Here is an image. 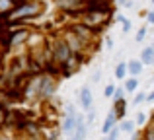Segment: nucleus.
I'll list each match as a JSON object with an SVG mask.
<instances>
[{
  "label": "nucleus",
  "instance_id": "2",
  "mask_svg": "<svg viewBox=\"0 0 154 140\" xmlns=\"http://www.w3.org/2000/svg\"><path fill=\"white\" fill-rule=\"evenodd\" d=\"M51 57H53V61H55L60 68H63V66L70 61L72 51L68 49V45H66V41H64V39H57V41L53 43V47H51Z\"/></svg>",
  "mask_w": 154,
  "mask_h": 140
},
{
  "label": "nucleus",
  "instance_id": "25",
  "mask_svg": "<svg viewBox=\"0 0 154 140\" xmlns=\"http://www.w3.org/2000/svg\"><path fill=\"white\" fill-rule=\"evenodd\" d=\"M105 47H107V49H113V39H111V37L105 39Z\"/></svg>",
  "mask_w": 154,
  "mask_h": 140
},
{
  "label": "nucleus",
  "instance_id": "18",
  "mask_svg": "<svg viewBox=\"0 0 154 140\" xmlns=\"http://www.w3.org/2000/svg\"><path fill=\"white\" fill-rule=\"evenodd\" d=\"M119 129L123 130V133H133V130H135V123L133 121H123L119 125Z\"/></svg>",
  "mask_w": 154,
  "mask_h": 140
},
{
  "label": "nucleus",
  "instance_id": "9",
  "mask_svg": "<svg viewBox=\"0 0 154 140\" xmlns=\"http://www.w3.org/2000/svg\"><path fill=\"white\" fill-rule=\"evenodd\" d=\"M143 68H144V64L140 61H129V64H127V76H135V78H139V76L143 74Z\"/></svg>",
  "mask_w": 154,
  "mask_h": 140
},
{
  "label": "nucleus",
  "instance_id": "11",
  "mask_svg": "<svg viewBox=\"0 0 154 140\" xmlns=\"http://www.w3.org/2000/svg\"><path fill=\"white\" fill-rule=\"evenodd\" d=\"M37 91H39V76L27 84V88H26L23 94H26V97H33V95H37Z\"/></svg>",
  "mask_w": 154,
  "mask_h": 140
},
{
  "label": "nucleus",
  "instance_id": "22",
  "mask_svg": "<svg viewBox=\"0 0 154 140\" xmlns=\"http://www.w3.org/2000/svg\"><path fill=\"white\" fill-rule=\"evenodd\" d=\"M144 91H139V94L135 95V105H139V103H144Z\"/></svg>",
  "mask_w": 154,
  "mask_h": 140
},
{
  "label": "nucleus",
  "instance_id": "28",
  "mask_svg": "<svg viewBox=\"0 0 154 140\" xmlns=\"http://www.w3.org/2000/svg\"><path fill=\"white\" fill-rule=\"evenodd\" d=\"M4 76V64H2V61H0V78Z\"/></svg>",
  "mask_w": 154,
  "mask_h": 140
},
{
  "label": "nucleus",
  "instance_id": "4",
  "mask_svg": "<svg viewBox=\"0 0 154 140\" xmlns=\"http://www.w3.org/2000/svg\"><path fill=\"white\" fill-rule=\"evenodd\" d=\"M63 39L66 41V45H68V49L72 51V55H82L84 51H86V47H88L86 43H84L82 39H80L72 29H68L66 33H64V37H63Z\"/></svg>",
  "mask_w": 154,
  "mask_h": 140
},
{
  "label": "nucleus",
  "instance_id": "12",
  "mask_svg": "<svg viewBox=\"0 0 154 140\" xmlns=\"http://www.w3.org/2000/svg\"><path fill=\"white\" fill-rule=\"evenodd\" d=\"M115 121H117V115H115V111H111V113L105 117V121H103V125H102V133L105 134L109 129H111L113 125H115Z\"/></svg>",
  "mask_w": 154,
  "mask_h": 140
},
{
  "label": "nucleus",
  "instance_id": "3",
  "mask_svg": "<svg viewBox=\"0 0 154 140\" xmlns=\"http://www.w3.org/2000/svg\"><path fill=\"white\" fill-rule=\"evenodd\" d=\"M55 91H57V82H55V78L49 74H43V76H39V91H37V95L41 99H51L53 95H55Z\"/></svg>",
  "mask_w": 154,
  "mask_h": 140
},
{
  "label": "nucleus",
  "instance_id": "16",
  "mask_svg": "<svg viewBox=\"0 0 154 140\" xmlns=\"http://www.w3.org/2000/svg\"><path fill=\"white\" fill-rule=\"evenodd\" d=\"M125 76H127V64H125V62H119V64L115 66V78L123 80Z\"/></svg>",
  "mask_w": 154,
  "mask_h": 140
},
{
  "label": "nucleus",
  "instance_id": "19",
  "mask_svg": "<svg viewBox=\"0 0 154 140\" xmlns=\"http://www.w3.org/2000/svg\"><path fill=\"white\" fill-rule=\"evenodd\" d=\"M144 37H146V27H140V29L137 31V35H135L137 43H143V41H144Z\"/></svg>",
  "mask_w": 154,
  "mask_h": 140
},
{
  "label": "nucleus",
  "instance_id": "6",
  "mask_svg": "<svg viewBox=\"0 0 154 140\" xmlns=\"http://www.w3.org/2000/svg\"><path fill=\"white\" fill-rule=\"evenodd\" d=\"M31 37V31L29 29H14L12 31V35L8 37V45L12 47V49H16V47H22L23 43H27V39Z\"/></svg>",
  "mask_w": 154,
  "mask_h": 140
},
{
  "label": "nucleus",
  "instance_id": "10",
  "mask_svg": "<svg viewBox=\"0 0 154 140\" xmlns=\"http://www.w3.org/2000/svg\"><path fill=\"white\" fill-rule=\"evenodd\" d=\"M140 62H143L144 66H152L154 64V47L143 49V53H140Z\"/></svg>",
  "mask_w": 154,
  "mask_h": 140
},
{
  "label": "nucleus",
  "instance_id": "8",
  "mask_svg": "<svg viewBox=\"0 0 154 140\" xmlns=\"http://www.w3.org/2000/svg\"><path fill=\"white\" fill-rule=\"evenodd\" d=\"M92 101H94V97H92V90L88 86H84L82 90H80V103H82L84 111H90Z\"/></svg>",
  "mask_w": 154,
  "mask_h": 140
},
{
  "label": "nucleus",
  "instance_id": "24",
  "mask_svg": "<svg viewBox=\"0 0 154 140\" xmlns=\"http://www.w3.org/2000/svg\"><path fill=\"white\" fill-rule=\"evenodd\" d=\"M86 119H88V121H86V125H88V127H90V125H94V119H96V113H94V111H92V113H88V117H86Z\"/></svg>",
  "mask_w": 154,
  "mask_h": 140
},
{
  "label": "nucleus",
  "instance_id": "14",
  "mask_svg": "<svg viewBox=\"0 0 154 140\" xmlns=\"http://www.w3.org/2000/svg\"><path fill=\"white\" fill-rule=\"evenodd\" d=\"M74 123H76V115H66L63 121V133H72Z\"/></svg>",
  "mask_w": 154,
  "mask_h": 140
},
{
  "label": "nucleus",
  "instance_id": "17",
  "mask_svg": "<svg viewBox=\"0 0 154 140\" xmlns=\"http://www.w3.org/2000/svg\"><path fill=\"white\" fill-rule=\"evenodd\" d=\"M117 22H121V25H123V33H129V31H131V22H129L127 18H125V16H117Z\"/></svg>",
  "mask_w": 154,
  "mask_h": 140
},
{
  "label": "nucleus",
  "instance_id": "26",
  "mask_svg": "<svg viewBox=\"0 0 154 140\" xmlns=\"http://www.w3.org/2000/svg\"><path fill=\"white\" fill-rule=\"evenodd\" d=\"M146 19H148V23H154V12H148V14H146Z\"/></svg>",
  "mask_w": 154,
  "mask_h": 140
},
{
  "label": "nucleus",
  "instance_id": "23",
  "mask_svg": "<svg viewBox=\"0 0 154 140\" xmlns=\"http://www.w3.org/2000/svg\"><path fill=\"white\" fill-rule=\"evenodd\" d=\"M144 121H146V115L144 113H137V123H139V125H144Z\"/></svg>",
  "mask_w": 154,
  "mask_h": 140
},
{
  "label": "nucleus",
  "instance_id": "21",
  "mask_svg": "<svg viewBox=\"0 0 154 140\" xmlns=\"http://www.w3.org/2000/svg\"><path fill=\"white\" fill-rule=\"evenodd\" d=\"M113 90H115V86H113V84H107V86H105V90H103V95H105V97H111Z\"/></svg>",
  "mask_w": 154,
  "mask_h": 140
},
{
  "label": "nucleus",
  "instance_id": "20",
  "mask_svg": "<svg viewBox=\"0 0 154 140\" xmlns=\"http://www.w3.org/2000/svg\"><path fill=\"white\" fill-rule=\"evenodd\" d=\"M123 95H125L123 88H115V90H113V94H111V97H113V99H115V101H117V99H121V97H123Z\"/></svg>",
  "mask_w": 154,
  "mask_h": 140
},
{
  "label": "nucleus",
  "instance_id": "5",
  "mask_svg": "<svg viewBox=\"0 0 154 140\" xmlns=\"http://www.w3.org/2000/svg\"><path fill=\"white\" fill-rule=\"evenodd\" d=\"M57 6L68 14H82L86 10V0H57Z\"/></svg>",
  "mask_w": 154,
  "mask_h": 140
},
{
  "label": "nucleus",
  "instance_id": "7",
  "mask_svg": "<svg viewBox=\"0 0 154 140\" xmlns=\"http://www.w3.org/2000/svg\"><path fill=\"white\" fill-rule=\"evenodd\" d=\"M72 31H74L86 45H90V41L94 39V29H90V27L84 25V23H74V25H72Z\"/></svg>",
  "mask_w": 154,
  "mask_h": 140
},
{
  "label": "nucleus",
  "instance_id": "15",
  "mask_svg": "<svg viewBox=\"0 0 154 140\" xmlns=\"http://www.w3.org/2000/svg\"><path fill=\"white\" fill-rule=\"evenodd\" d=\"M125 111H127V103H125V99L123 97L117 99V101H115V115H117V119H123Z\"/></svg>",
  "mask_w": 154,
  "mask_h": 140
},
{
  "label": "nucleus",
  "instance_id": "1",
  "mask_svg": "<svg viewBox=\"0 0 154 140\" xmlns=\"http://www.w3.org/2000/svg\"><path fill=\"white\" fill-rule=\"evenodd\" d=\"M41 10H43V4L37 2V0H31V2L14 6L10 12H8V18L14 19V22H20V19H27V18H35V16H39Z\"/></svg>",
  "mask_w": 154,
  "mask_h": 140
},
{
  "label": "nucleus",
  "instance_id": "27",
  "mask_svg": "<svg viewBox=\"0 0 154 140\" xmlns=\"http://www.w3.org/2000/svg\"><path fill=\"white\" fill-rule=\"evenodd\" d=\"M100 78H102V76H100V72H96V74H94V82H100Z\"/></svg>",
  "mask_w": 154,
  "mask_h": 140
},
{
  "label": "nucleus",
  "instance_id": "13",
  "mask_svg": "<svg viewBox=\"0 0 154 140\" xmlns=\"http://www.w3.org/2000/svg\"><path fill=\"white\" fill-rule=\"evenodd\" d=\"M125 78H127V76H125ZM123 90H127V91H137L139 90V78H135V76H129L127 80H125V88Z\"/></svg>",
  "mask_w": 154,
  "mask_h": 140
},
{
  "label": "nucleus",
  "instance_id": "29",
  "mask_svg": "<svg viewBox=\"0 0 154 140\" xmlns=\"http://www.w3.org/2000/svg\"><path fill=\"white\" fill-rule=\"evenodd\" d=\"M2 51H4V45H2V41H0V53H2Z\"/></svg>",
  "mask_w": 154,
  "mask_h": 140
}]
</instances>
